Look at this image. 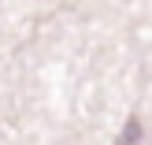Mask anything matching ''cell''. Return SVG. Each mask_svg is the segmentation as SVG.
<instances>
[{
    "mask_svg": "<svg viewBox=\"0 0 152 145\" xmlns=\"http://www.w3.org/2000/svg\"><path fill=\"white\" fill-rule=\"evenodd\" d=\"M137 138H141V123L134 119V123H130V130H126V138H119V145H134Z\"/></svg>",
    "mask_w": 152,
    "mask_h": 145,
    "instance_id": "obj_1",
    "label": "cell"
}]
</instances>
